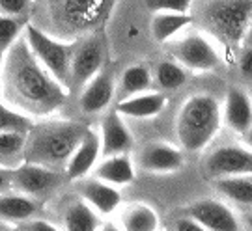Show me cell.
Listing matches in <instances>:
<instances>
[{
    "instance_id": "obj_1",
    "label": "cell",
    "mask_w": 252,
    "mask_h": 231,
    "mask_svg": "<svg viewBox=\"0 0 252 231\" xmlns=\"http://www.w3.org/2000/svg\"><path fill=\"white\" fill-rule=\"evenodd\" d=\"M2 88L15 110L36 116L51 114L67 99L65 86L41 65L23 39L2 56Z\"/></svg>"
},
{
    "instance_id": "obj_2",
    "label": "cell",
    "mask_w": 252,
    "mask_h": 231,
    "mask_svg": "<svg viewBox=\"0 0 252 231\" xmlns=\"http://www.w3.org/2000/svg\"><path fill=\"white\" fill-rule=\"evenodd\" d=\"M88 127L77 121H47L32 127L23 151L25 162L56 168L67 164L73 151L79 147Z\"/></svg>"
},
{
    "instance_id": "obj_3",
    "label": "cell",
    "mask_w": 252,
    "mask_h": 231,
    "mask_svg": "<svg viewBox=\"0 0 252 231\" xmlns=\"http://www.w3.org/2000/svg\"><path fill=\"white\" fill-rule=\"evenodd\" d=\"M222 121V108L213 95L196 93L189 97L178 116V138L181 147L189 153H198L206 149L213 140Z\"/></svg>"
},
{
    "instance_id": "obj_4",
    "label": "cell",
    "mask_w": 252,
    "mask_h": 231,
    "mask_svg": "<svg viewBox=\"0 0 252 231\" xmlns=\"http://www.w3.org/2000/svg\"><path fill=\"white\" fill-rule=\"evenodd\" d=\"M202 21L222 45L237 47L243 43L252 21V0H209Z\"/></svg>"
},
{
    "instance_id": "obj_5",
    "label": "cell",
    "mask_w": 252,
    "mask_h": 231,
    "mask_svg": "<svg viewBox=\"0 0 252 231\" xmlns=\"http://www.w3.org/2000/svg\"><path fill=\"white\" fill-rule=\"evenodd\" d=\"M25 41L32 54L41 62V65L53 75L62 86L69 84V63H71V47L56 41L53 36L39 30L34 25H28L25 30Z\"/></svg>"
},
{
    "instance_id": "obj_6",
    "label": "cell",
    "mask_w": 252,
    "mask_h": 231,
    "mask_svg": "<svg viewBox=\"0 0 252 231\" xmlns=\"http://www.w3.org/2000/svg\"><path fill=\"white\" fill-rule=\"evenodd\" d=\"M172 54L183 67L194 71H211L219 65L215 47L202 34H187L170 47Z\"/></svg>"
},
{
    "instance_id": "obj_7",
    "label": "cell",
    "mask_w": 252,
    "mask_h": 231,
    "mask_svg": "<svg viewBox=\"0 0 252 231\" xmlns=\"http://www.w3.org/2000/svg\"><path fill=\"white\" fill-rule=\"evenodd\" d=\"M103 45L97 37H86L71 51L69 63V86L84 88V84L101 71L103 65Z\"/></svg>"
},
{
    "instance_id": "obj_8",
    "label": "cell",
    "mask_w": 252,
    "mask_h": 231,
    "mask_svg": "<svg viewBox=\"0 0 252 231\" xmlns=\"http://www.w3.org/2000/svg\"><path fill=\"white\" fill-rule=\"evenodd\" d=\"M207 173L211 177H234L252 175V151L241 145H222L217 147L206 160Z\"/></svg>"
},
{
    "instance_id": "obj_9",
    "label": "cell",
    "mask_w": 252,
    "mask_h": 231,
    "mask_svg": "<svg viewBox=\"0 0 252 231\" xmlns=\"http://www.w3.org/2000/svg\"><path fill=\"white\" fill-rule=\"evenodd\" d=\"M62 183V175L53 168L41 164L25 162L23 166L13 168V185L28 196H41L51 192Z\"/></svg>"
},
{
    "instance_id": "obj_10",
    "label": "cell",
    "mask_w": 252,
    "mask_h": 231,
    "mask_svg": "<svg viewBox=\"0 0 252 231\" xmlns=\"http://www.w3.org/2000/svg\"><path fill=\"white\" fill-rule=\"evenodd\" d=\"M110 0H60L58 13L65 27L84 30L99 23Z\"/></svg>"
},
{
    "instance_id": "obj_11",
    "label": "cell",
    "mask_w": 252,
    "mask_h": 231,
    "mask_svg": "<svg viewBox=\"0 0 252 231\" xmlns=\"http://www.w3.org/2000/svg\"><path fill=\"white\" fill-rule=\"evenodd\" d=\"M187 216L202 224L207 231H239V222L224 203L217 200H202L187 209Z\"/></svg>"
},
{
    "instance_id": "obj_12",
    "label": "cell",
    "mask_w": 252,
    "mask_h": 231,
    "mask_svg": "<svg viewBox=\"0 0 252 231\" xmlns=\"http://www.w3.org/2000/svg\"><path fill=\"white\" fill-rule=\"evenodd\" d=\"M133 147V134L124 123L122 116L116 110L105 116L101 123V153L112 157V155H124Z\"/></svg>"
},
{
    "instance_id": "obj_13",
    "label": "cell",
    "mask_w": 252,
    "mask_h": 231,
    "mask_svg": "<svg viewBox=\"0 0 252 231\" xmlns=\"http://www.w3.org/2000/svg\"><path fill=\"white\" fill-rule=\"evenodd\" d=\"M112 97H114V82L108 73L99 71L84 84L79 97V107L86 114H97L110 105Z\"/></svg>"
},
{
    "instance_id": "obj_14",
    "label": "cell",
    "mask_w": 252,
    "mask_h": 231,
    "mask_svg": "<svg viewBox=\"0 0 252 231\" xmlns=\"http://www.w3.org/2000/svg\"><path fill=\"white\" fill-rule=\"evenodd\" d=\"M101 155V138L99 134H95L92 129H88L86 136L82 138V142L79 144V147L73 151V155L69 157L67 164H65V175L67 179H81L84 177L94 164L97 162Z\"/></svg>"
},
{
    "instance_id": "obj_15",
    "label": "cell",
    "mask_w": 252,
    "mask_h": 231,
    "mask_svg": "<svg viewBox=\"0 0 252 231\" xmlns=\"http://www.w3.org/2000/svg\"><path fill=\"white\" fill-rule=\"evenodd\" d=\"M222 119L226 125L243 134L252 125V97L245 93L241 88H230L224 99V108H222Z\"/></svg>"
},
{
    "instance_id": "obj_16",
    "label": "cell",
    "mask_w": 252,
    "mask_h": 231,
    "mask_svg": "<svg viewBox=\"0 0 252 231\" xmlns=\"http://www.w3.org/2000/svg\"><path fill=\"white\" fill-rule=\"evenodd\" d=\"M140 164L148 172H176L183 164V153L168 144L153 142L142 149Z\"/></svg>"
},
{
    "instance_id": "obj_17",
    "label": "cell",
    "mask_w": 252,
    "mask_h": 231,
    "mask_svg": "<svg viewBox=\"0 0 252 231\" xmlns=\"http://www.w3.org/2000/svg\"><path fill=\"white\" fill-rule=\"evenodd\" d=\"M81 192L84 202L99 214L114 213L120 207V203H122V194L118 192V188L114 185H110V183L101 181V179L86 181L82 185Z\"/></svg>"
},
{
    "instance_id": "obj_18",
    "label": "cell",
    "mask_w": 252,
    "mask_h": 231,
    "mask_svg": "<svg viewBox=\"0 0 252 231\" xmlns=\"http://www.w3.org/2000/svg\"><path fill=\"white\" fill-rule=\"evenodd\" d=\"M166 107V97L161 91L155 93H138L124 99L116 107V112L126 117H153L161 114Z\"/></svg>"
},
{
    "instance_id": "obj_19",
    "label": "cell",
    "mask_w": 252,
    "mask_h": 231,
    "mask_svg": "<svg viewBox=\"0 0 252 231\" xmlns=\"http://www.w3.org/2000/svg\"><path fill=\"white\" fill-rule=\"evenodd\" d=\"M95 179H101L110 185H127L135 179V166L131 159L124 155H112L101 162L95 170Z\"/></svg>"
},
{
    "instance_id": "obj_20",
    "label": "cell",
    "mask_w": 252,
    "mask_h": 231,
    "mask_svg": "<svg viewBox=\"0 0 252 231\" xmlns=\"http://www.w3.org/2000/svg\"><path fill=\"white\" fill-rule=\"evenodd\" d=\"M39 211V203L27 194H0V218L8 222H25Z\"/></svg>"
},
{
    "instance_id": "obj_21",
    "label": "cell",
    "mask_w": 252,
    "mask_h": 231,
    "mask_svg": "<svg viewBox=\"0 0 252 231\" xmlns=\"http://www.w3.org/2000/svg\"><path fill=\"white\" fill-rule=\"evenodd\" d=\"M63 226L65 231H99L103 224L99 213L94 211L86 202H75L65 209Z\"/></svg>"
},
{
    "instance_id": "obj_22",
    "label": "cell",
    "mask_w": 252,
    "mask_h": 231,
    "mask_svg": "<svg viewBox=\"0 0 252 231\" xmlns=\"http://www.w3.org/2000/svg\"><path fill=\"white\" fill-rule=\"evenodd\" d=\"M159 216L150 205L135 203L127 207L122 214V230L124 231H157Z\"/></svg>"
},
{
    "instance_id": "obj_23",
    "label": "cell",
    "mask_w": 252,
    "mask_h": 231,
    "mask_svg": "<svg viewBox=\"0 0 252 231\" xmlns=\"http://www.w3.org/2000/svg\"><path fill=\"white\" fill-rule=\"evenodd\" d=\"M192 17L189 13H157L152 21V32L157 41H168L180 30L189 27Z\"/></svg>"
},
{
    "instance_id": "obj_24",
    "label": "cell",
    "mask_w": 252,
    "mask_h": 231,
    "mask_svg": "<svg viewBox=\"0 0 252 231\" xmlns=\"http://www.w3.org/2000/svg\"><path fill=\"white\" fill-rule=\"evenodd\" d=\"M217 188L237 203L252 205V175H234L217 179Z\"/></svg>"
},
{
    "instance_id": "obj_25",
    "label": "cell",
    "mask_w": 252,
    "mask_h": 231,
    "mask_svg": "<svg viewBox=\"0 0 252 231\" xmlns=\"http://www.w3.org/2000/svg\"><path fill=\"white\" fill-rule=\"evenodd\" d=\"M120 86L124 89L127 97L131 95H138V93H144L146 89L152 86V73L146 65H131L127 67L124 75H122V82Z\"/></svg>"
},
{
    "instance_id": "obj_26",
    "label": "cell",
    "mask_w": 252,
    "mask_h": 231,
    "mask_svg": "<svg viewBox=\"0 0 252 231\" xmlns=\"http://www.w3.org/2000/svg\"><path fill=\"white\" fill-rule=\"evenodd\" d=\"M155 77L162 89H180L187 82V71L176 62H161L157 65Z\"/></svg>"
},
{
    "instance_id": "obj_27",
    "label": "cell",
    "mask_w": 252,
    "mask_h": 231,
    "mask_svg": "<svg viewBox=\"0 0 252 231\" xmlns=\"http://www.w3.org/2000/svg\"><path fill=\"white\" fill-rule=\"evenodd\" d=\"M27 138L28 133H21V131L0 133V162H8V160H13L15 157L23 155Z\"/></svg>"
},
{
    "instance_id": "obj_28",
    "label": "cell",
    "mask_w": 252,
    "mask_h": 231,
    "mask_svg": "<svg viewBox=\"0 0 252 231\" xmlns=\"http://www.w3.org/2000/svg\"><path fill=\"white\" fill-rule=\"evenodd\" d=\"M30 129H32V123L23 112L0 103V133H6V131L30 133Z\"/></svg>"
},
{
    "instance_id": "obj_29",
    "label": "cell",
    "mask_w": 252,
    "mask_h": 231,
    "mask_svg": "<svg viewBox=\"0 0 252 231\" xmlns=\"http://www.w3.org/2000/svg\"><path fill=\"white\" fill-rule=\"evenodd\" d=\"M21 27L23 23L19 17L0 15V56H4L11 49V45L17 41Z\"/></svg>"
},
{
    "instance_id": "obj_30",
    "label": "cell",
    "mask_w": 252,
    "mask_h": 231,
    "mask_svg": "<svg viewBox=\"0 0 252 231\" xmlns=\"http://www.w3.org/2000/svg\"><path fill=\"white\" fill-rule=\"evenodd\" d=\"M153 13H189L192 0H146Z\"/></svg>"
},
{
    "instance_id": "obj_31",
    "label": "cell",
    "mask_w": 252,
    "mask_h": 231,
    "mask_svg": "<svg viewBox=\"0 0 252 231\" xmlns=\"http://www.w3.org/2000/svg\"><path fill=\"white\" fill-rule=\"evenodd\" d=\"M30 2L32 0H0V15L21 17L28 11Z\"/></svg>"
},
{
    "instance_id": "obj_32",
    "label": "cell",
    "mask_w": 252,
    "mask_h": 231,
    "mask_svg": "<svg viewBox=\"0 0 252 231\" xmlns=\"http://www.w3.org/2000/svg\"><path fill=\"white\" fill-rule=\"evenodd\" d=\"M239 71L245 79H252V47H243L239 54Z\"/></svg>"
},
{
    "instance_id": "obj_33",
    "label": "cell",
    "mask_w": 252,
    "mask_h": 231,
    "mask_svg": "<svg viewBox=\"0 0 252 231\" xmlns=\"http://www.w3.org/2000/svg\"><path fill=\"white\" fill-rule=\"evenodd\" d=\"M176 231H207L202 224H198L196 220H192L190 216H185V218H180L176 222Z\"/></svg>"
},
{
    "instance_id": "obj_34",
    "label": "cell",
    "mask_w": 252,
    "mask_h": 231,
    "mask_svg": "<svg viewBox=\"0 0 252 231\" xmlns=\"http://www.w3.org/2000/svg\"><path fill=\"white\" fill-rule=\"evenodd\" d=\"M21 231H58V230L54 228L53 224L45 222V220H32V222L25 224Z\"/></svg>"
},
{
    "instance_id": "obj_35",
    "label": "cell",
    "mask_w": 252,
    "mask_h": 231,
    "mask_svg": "<svg viewBox=\"0 0 252 231\" xmlns=\"http://www.w3.org/2000/svg\"><path fill=\"white\" fill-rule=\"evenodd\" d=\"M9 185H13V170L0 168V194H4Z\"/></svg>"
},
{
    "instance_id": "obj_36",
    "label": "cell",
    "mask_w": 252,
    "mask_h": 231,
    "mask_svg": "<svg viewBox=\"0 0 252 231\" xmlns=\"http://www.w3.org/2000/svg\"><path fill=\"white\" fill-rule=\"evenodd\" d=\"M243 47H252V21L249 28H247V34H245V39H243Z\"/></svg>"
},
{
    "instance_id": "obj_37",
    "label": "cell",
    "mask_w": 252,
    "mask_h": 231,
    "mask_svg": "<svg viewBox=\"0 0 252 231\" xmlns=\"http://www.w3.org/2000/svg\"><path fill=\"white\" fill-rule=\"evenodd\" d=\"M243 138H245V144H247V147H249V149L252 151V125L243 133Z\"/></svg>"
},
{
    "instance_id": "obj_38",
    "label": "cell",
    "mask_w": 252,
    "mask_h": 231,
    "mask_svg": "<svg viewBox=\"0 0 252 231\" xmlns=\"http://www.w3.org/2000/svg\"><path fill=\"white\" fill-rule=\"evenodd\" d=\"M99 231H124V230L118 228V226H112V224H103Z\"/></svg>"
},
{
    "instance_id": "obj_39",
    "label": "cell",
    "mask_w": 252,
    "mask_h": 231,
    "mask_svg": "<svg viewBox=\"0 0 252 231\" xmlns=\"http://www.w3.org/2000/svg\"><path fill=\"white\" fill-rule=\"evenodd\" d=\"M0 91H2V56H0Z\"/></svg>"
},
{
    "instance_id": "obj_40",
    "label": "cell",
    "mask_w": 252,
    "mask_h": 231,
    "mask_svg": "<svg viewBox=\"0 0 252 231\" xmlns=\"http://www.w3.org/2000/svg\"><path fill=\"white\" fill-rule=\"evenodd\" d=\"M247 222H249V228H251V231H252V214L249 216V220H247Z\"/></svg>"
},
{
    "instance_id": "obj_41",
    "label": "cell",
    "mask_w": 252,
    "mask_h": 231,
    "mask_svg": "<svg viewBox=\"0 0 252 231\" xmlns=\"http://www.w3.org/2000/svg\"><path fill=\"white\" fill-rule=\"evenodd\" d=\"M251 97H252V95H251Z\"/></svg>"
}]
</instances>
